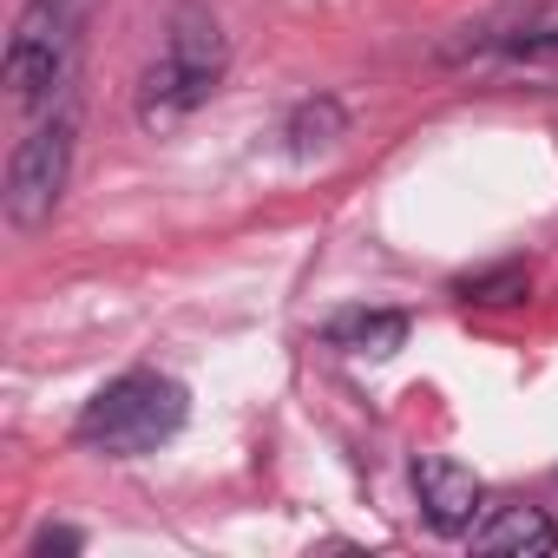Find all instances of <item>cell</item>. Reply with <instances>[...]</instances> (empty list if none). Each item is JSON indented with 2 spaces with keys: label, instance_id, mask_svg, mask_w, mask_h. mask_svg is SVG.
<instances>
[{
  "label": "cell",
  "instance_id": "4",
  "mask_svg": "<svg viewBox=\"0 0 558 558\" xmlns=\"http://www.w3.org/2000/svg\"><path fill=\"white\" fill-rule=\"evenodd\" d=\"M73 158H80V99H60L27 125V138L8 158V184H0V210H8V223L21 236L47 230L60 217L66 184H73Z\"/></svg>",
  "mask_w": 558,
  "mask_h": 558
},
{
  "label": "cell",
  "instance_id": "3",
  "mask_svg": "<svg viewBox=\"0 0 558 558\" xmlns=\"http://www.w3.org/2000/svg\"><path fill=\"white\" fill-rule=\"evenodd\" d=\"M184 421H191L184 381L178 375H158V368H132V375L106 381L86 401L73 440L93 447V453H106V460H138V453H158L165 440H178Z\"/></svg>",
  "mask_w": 558,
  "mask_h": 558
},
{
  "label": "cell",
  "instance_id": "7",
  "mask_svg": "<svg viewBox=\"0 0 558 558\" xmlns=\"http://www.w3.org/2000/svg\"><path fill=\"white\" fill-rule=\"evenodd\" d=\"M473 551H512V558H545L558 551V525L538 506H493L473 532Z\"/></svg>",
  "mask_w": 558,
  "mask_h": 558
},
{
  "label": "cell",
  "instance_id": "2",
  "mask_svg": "<svg viewBox=\"0 0 558 558\" xmlns=\"http://www.w3.org/2000/svg\"><path fill=\"white\" fill-rule=\"evenodd\" d=\"M99 14V0H27L8 34V60H0V86L21 112H47L60 99H73L80 80V53H86V27Z\"/></svg>",
  "mask_w": 558,
  "mask_h": 558
},
{
  "label": "cell",
  "instance_id": "10",
  "mask_svg": "<svg viewBox=\"0 0 558 558\" xmlns=\"http://www.w3.org/2000/svg\"><path fill=\"white\" fill-rule=\"evenodd\" d=\"M460 303H480V310H499V303H525V269L519 263H499V269H480V276H460L453 283Z\"/></svg>",
  "mask_w": 558,
  "mask_h": 558
},
{
  "label": "cell",
  "instance_id": "8",
  "mask_svg": "<svg viewBox=\"0 0 558 558\" xmlns=\"http://www.w3.org/2000/svg\"><path fill=\"white\" fill-rule=\"evenodd\" d=\"M342 132H349V106H342L336 93H310V99H296L290 119H283L290 158H323V151L342 145Z\"/></svg>",
  "mask_w": 558,
  "mask_h": 558
},
{
  "label": "cell",
  "instance_id": "11",
  "mask_svg": "<svg viewBox=\"0 0 558 558\" xmlns=\"http://www.w3.org/2000/svg\"><path fill=\"white\" fill-rule=\"evenodd\" d=\"M47 551H86V532H73V525H47V532L34 538V558H47Z\"/></svg>",
  "mask_w": 558,
  "mask_h": 558
},
{
  "label": "cell",
  "instance_id": "9",
  "mask_svg": "<svg viewBox=\"0 0 558 558\" xmlns=\"http://www.w3.org/2000/svg\"><path fill=\"white\" fill-rule=\"evenodd\" d=\"M323 342L329 349H342V355H395L401 342H408V316L401 310H342L329 329H323Z\"/></svg>",
  "mask_w": 558,
  "mask_h": 558
},
{
  "label": "cell",
  "instance_id": "6",
  "mask_svg": "<svg viewBox=\"0 0 558 558\" xmlns=\"http://www.w3.org/2000/svg\"><path fill=\"white\" fill-rule=\"evenodd\" d=\"M414 499H421V519L434 525V532H447V538H466L473 525H480V473L473 466H460L453 453H421L414 460Z\"/></svg>",
  "mask_w": 558,
  "mask_h": 558
},
{
  "label": "cell",
  "instance_id": "5",
  "mask_svg": "<svg viewBox=\"0 0 558 558\" xmlns=\"http://www.w3.org/2000/svg\"><path fill=\"white\" fill-rule=\"evenodd\" d=\"M440 66H551L558 60V8L551 0H512L434 47Z\"/></svg>",
  "mask_w": 558,
  "mask_h": 558
},
{
  "label": "cell",
  "instance_id": "1",
  "mask_svg": "<svg viewBox=\"0 0 558 558\" xmlns=\"http://www.w3.org/2000/svg\"><path fill=\"white\" fill-rule=\"evenodd\" d=\"M230 73V40H223V21L204 8V0H178L171 21H165V40L151 53V66L138 73V125L145 132H178L184 119H197L217 86Z\"/></svg>",
  "mask_w": 558,
  "mask_h": 558
}]
</instances>
